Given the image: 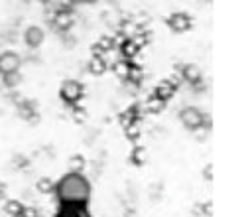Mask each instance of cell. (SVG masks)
Here are the masks:
<instances>
[{
    "mask_svg": "<svg viewBox=\"0 0 252 217\" xmlns=\"http://www.w3.org/2000/svg\"><path fill=\"white\" fill-rule=\"evenodd\" d=\"M22 65V57L16 51H4L0 53V75H10L18 73Z\"/></svg>",
    "mask_w": 252,
    "mask_h": 217,
    "instance_id": "3",
    "label": "cell"
},
{
    "mask_svg": "<svg viewBox=\"0 0 252 217\" xmlns=\"http://www.w3.org/2000/svg\"><path fill=\"white\" fill-rule=\"evenodd\" d=\"M53 189H55V183H53L49 178L37 180V191H39V193H51Z\"/></svg>",
    "mask_w": 252,
    "mask_h": 217,
    "instance_id": "9",
    "label": "cell"
},
{
    "mask_svg": "<svg viewBox=\"0 0 252 217\" xmlns=\"http://www.w3.org/2000/svg\"><path fill=\"white\" fill-rule=\"evenodd\" d=\"M2 79H4V83L8 87H16L20 83V71L18 73H10V75H2Z\"/></svg>",
    "mask_w": 252,
    "mask_h": 217,
    "instance_id": "10",
    "label": "cell"
},
{
    "mask_svg": "<svg viewBox=\"0 0 252 217\" xmlns=\"http://www.w3.org/2000/svg\"><path fill=\"white\" fill-rule=\"evenodd\" d=\"M185 77H187L189 81H195V79L199 77V69H197V67H185Z\"/></svg>",
    "mask_w": 252,
    "mask_h": 217,
    "instance_id": "11",
    "label": "cell"
},
{
    "mask_svg": "<svg viewBox=\"0 0 252 217\" xmlns=\"http://www.w3.org/2000/svg\"><path fill=\"white\" fill-rule=\"evenodd\" d=\"M53 193L59 205H87L91 199V183L81 172L73 170L55 183Z\"/></svg>",
    "mask_w": 252,
    "mask_h": 217,
    "instance_id": "1",
    "label": "cell"
},
{
    "mask_svg": "<svg viewBox=\"0 0 252 217\" xmlns=\"http://www.w3.org/2000/svg\"><path fill=\"white\" fill-rule=\"evenodd\" d=\"M39 2H41V4H49L51 0H39Z\"/></svg>",
    "mask_w": 252,
    "mask_h": 217,
    "instance_id": "12",
    "label": "cell"
},
{
    "mask_svg": "<svg viewBox=\"0 0 252 217\" xmlns=\"http://www.w3.org/2000/svg\"><path fill=\"white\" fill-rule=\"evenodd\" d=\"M59 97L65 103H77L83 97V85L79 81H75V79H67L59 87Z\"/></svg>",
    "mask_w": 252,
    "mask_h": 217,
    "instance_id": "2",
    "label": "cell"
},
{
    "mask_svg": "<svg viewBox=\"0 0 252 217\" xmlns=\"http://www.w3.org/2000/svg\"><path fill=\"white\" fill-rule=\"evenodd\" d=\"M179 116H181V122H183L187 128H191V130H195V128H199V126L203 124V112H201L199 108H195V107L183 108Z\"/></svg>",
    "mask_w": 252,
    "mask_h": 217,
    "instance_id": "5",
    "label": "cell"
},
{
    "mask_svg": "<svg viewBox=\"0 0 252 217\" xmlns=\"http://www.w3.org/2000/svg\"><path fill=\"white\" fill-rule=\"evenodd\" d=\"M59 217H81L87 215V205H59Z\"/></svg>",
    "mask_w": 252,
    "mask_h": 217,
    "instance_id": "8",
    "label": "cell"
},
{
    "mask_svg": "<svg viewBox=\"0 0 252 217\" xmlns=\"http://www.w3.org/2000/svg\"><path fill=\"white\" fill-rule=\"evenodd\" d=\"M45 41V32L39 26H28L24 32V43L30 49H37L41 43Z\"/></svg>",
    "mask_w": 252,
    "mask_h": 217,
    "instance_id": "4",
    "label": "cell"
},
{
    "mask_svg": "<svg viewBox=\"0 0 252 217\" xmlns=\"http://www.w3.org/2000/svg\"><path fill=\"white\" fill-rule=\"evenodd\" d=\"M169 28L173 30V32H185L187 28H189V16L187 14H173V16H169Z\"/></svg>",
    "mask_w": 252,
    "mask_h": 217,
    "instance_id": "7",
    "label": "cell"
},
{
    "mask_svg": "<svg viewBox=\"0 0 252 217\" xmlns=\"http://www.w3.org/2000/svg\"><path fill=\"white\" fill-rule=\"evenodd\" d=\"M28 207L22 203V201H18V199H10V201H6V205H4V213L6 215H10V217H22V215H28Z\"/></svg>",
    "mask_w": 252,
    "mask_h": 217,
    "instance_id": "6",
    "label": "cell"
},
{
    "mask_svg": "<svg viewBox=\"0 0 252 217\" xmlns=\"http://www.w3.org/2000/svg\"><path fill=\"white\" fill-rule=\"evenodd\" d=\"M83 2H96V0H83Z\"/></svg>",
    "mask_w": 252,
    "mask_h": 217,
    "instance_id": "13",
    "label": "cell"
}]
</instances>
